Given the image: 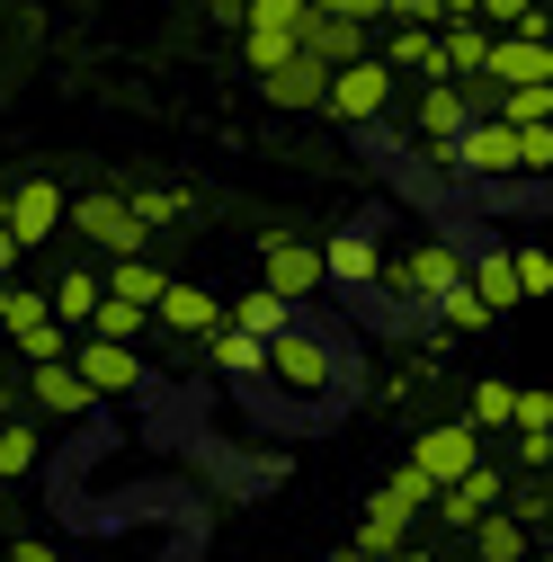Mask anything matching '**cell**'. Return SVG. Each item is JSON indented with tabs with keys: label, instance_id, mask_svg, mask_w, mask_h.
Segmentation results:
<instances>
[{
	"label": "cell",
	"instance_id": "4fadbf2b",
	"mask_svg": "<svg viewBox=\"0 0 553 562\" xmlns=\"http://www.w3.org/2000/svg\"><path fill=\"white\" fill-rule=\"evenodd\" d=\"M410 464H420L429 482H455V473L482 464V429H464V419H438V429L410 438Z\"/></svg>",
	"mask_w": 553,
	"mask_h": 562
},
{
	"label": "cell",
	"instance_id": "4316f807",
	"mask_svg": "<svg viewBox=\"0 0 553 562\" xmlns=\"http://www.w3.org/2000/svg\"><path fill=\"white\" fill-rule=\"evenodd\" d=\"M81 330H90V339H116V348H134V339L153 330V313H144V304H116V295H99V313H90Z\"/></svg>",
	"mask_w": 553,
	"mask_h": 562
},
{
	"label": "cell",
	"instance_id": "b9f144b4",
	"mask_svg": "<svg viewBox=\"0 0 553 562\" xmlns=\"http://www.w3.org/2000/svg\"><path fill=\"white\" fill-rule=\"evenodd\" d=\"M330 562H375V553H358V544H339V553H330Z\"/></svg>",
	"mask_w": 553,
	"mask_h": 562
},
{
	"label": "cell",
	"instance_id": "5b68a950",
	"mask_svg": "<svg viewBox=\"0 0 553 562\" xmlns=\"http://www.w3.org/2000/svg\"><path fill=\"white\" fill-rule=\"evenodd\" d=\"M259 286H268L276 304H304V295H321V241L259 233Z\"/></svg>",
	"mask_w": 553,
	"mask_h": 562
},
{
	"label": "cell",
	"instance_id": "74e56055",
	"mask_svg": "<svg viewBox=\"0 0 553 562\" xmlns=\"http://www.w3.org/2000/svg\"><path fill=\"white\" fill-rule=\"evenodd\" d=\"M10 562H63V553H54L45 536H19V553H10Z\"/></svg>",
	"mask_w": 553,
	"mask_h": 562
},
{
	"label": "cell",
	"instance_id": "836d02e7",
	"mask_svg": "<svg viewBox=\"0 0 553 562\" xmlns=\"http://www.w3.org/2000/svg\"><path fill=\"white\" fill-rule=\"evenodd\" d=\"M509 429H518V438H553V393H544V384L509 402Z\"/></svg>",
	"mask_w": 553,
	"mask_h": 562
},
{
	"label": "cell",
	"instance_id": "8d00e7d4",
	"mask_svg": "<svg viewBox=\"0 0 553 562\" xmlns=\"http://www.w3.org/2000/svg\"><path fill=\"white\" fill-rule=\"evenodd\" d=\"M313 19H349V27H375L384 19V0H304Z\"/></svg>",
	"mask_w": 553,
	"mask_h": 562
},
{
	"label": "cell",
	"instance_id": "4dcf8cb0",
	"mask_svg": "<svg viewBox=\"0 0 553 562\" xmlns=\"http://www.w3.org/2000/svg\"><path fill=\"white\" fill-rule=\"evenodd\" d=\"M429 322H438V330H447V339H473V330H492V313H482V304H473V295H464V286H447V295H438V304H429Z\"/></svg>",
	"mask_w": 553,
	"mask_h": 562
},
{
	"label": "cell",
	"instance_id": "83f0119b",
	"mask_svg": "<svg viewBox=\"0 0 553 562\" xmlns=\"http://www.w3.org/2000/svg\"><path fill=\"white\" fill-rule=\"evenodd\" d=\"M116 196H125V215L144 224V233H161V224L188 215V188H116Z\"/></svg>",
	"mask_w": 553,
	"mask_h": 562
},
{
	"label": "cell",
	"instance_id": "7c38bea8",
	"mask_svg": "<svg viewBox=\"0 0 553 562\" xmlns=\"http://www.w3.org/2000/svg\"><path fill=\"white\" fill-rule=\"evenodd\" d=\"M295 54H304V63H321V72H349V63H366V54H375V27L313 19V10H304V27H295Z\"/></svg>",
	"mask_w": 553,
	"mask_h": 562
},
{
	"label": "cell",
	"instance_id": "603a6c76",
	"mask_svg": "<svg viewBox=\"0 0 553 562\" xmlns=\"http://www.w3.org/2000/svg\"><path fill=\"white\" fill-rule=\"evenodd\" d=\"M464 536H473V562H518V553L535 544V536H527V527H518L509 509H492V518H473Z\"/></svg>",
	"mask_w": 553,
	"mask_h": 562
},
{
	"label": "cell",
	"instance_id": "cb8c5ba5",
	"mask_svg": "<svg viewBox=\"0 0 553 562\" xmlns=\"http://www.w3.org/2000/svg\"><path fill=\"white\" fill-rule=\"evenodd\" d=\"M45 313H54L63 330L90 322V313H99V268H63V277H54V295H45Z\"/></svg>",
	"mask_w": 553,
	"mask_h": 562
},
{
	"label": "cell",
	"instance_id": "ba28073f",
	"mask_svg": "<svg viewBox=\"0 0 553 562\" xmlns=\"http://www.w3.org/2000/svg\"><path fill=\"white\" fill-rule=\"evenodd\" d=\"M0 330L19 339L27 367H45V358H63V348H72V330H63V322L45 313V295H27V286H0Z\"/></svg>",
	"mask_w": 553,
	"mask_h": 562
},
{
	"label": "cell",
	"instance_id": "d4e9b609",
	"mask_svg": "<svg viewBox=\"0 0 553 562\" xmlns=\"http://www.w3.org/2000/svg\"><path fill=\"white\" fill-rule=\"evenodd\" d=\"M205 367L215 375H233V384H259V339H241V330H205Z\"/></svg>",
	"mask_w": 553,
	"mask_h": 562
},
{
	"label": "cell",
	"instance_id": "44dd1931",
	"mask_svg": "<svg viewBox=\"0 0 553 562\" xmlns=\"http://www.w3.org/2000/svg\"><path fill=\"white\" fill-rule=\"evenodd\" d=\"M482 54H492V27H473V19L438 27V81H473V72H482Z\"/></svg>",
	"mask_w": 553,
	"mask_h": 562
},
{
	"label": "cell",
	"instance_id": "484cf974",
	"mask_svg": "<svg viewBox=\"0 0 553 562\" xmlns=\"http://www.w3.org/2000/svg\"><path fill=\"white\" fill-rule=\"evenodd\" d=\"M509 402H518V384L482 375V384L464 393V429H482V438H492V429H509Z\"/></svg>",
	"mask_w": 553,
	"mask_h": 562
},
{
	"label": "cell",
	"instance_id": "7a4b0ae2",
	"mask_svg": "<svg viewBox=\"0 0 553 562\" xmlns=\"http://www.w3.org/2000/svg\"><path fill=\"white\" fill-rule=\"evenodd\" d=\"M447 286H464V250H455L447 233H429V241H410V250H384V286H375V304L429 313Z\"/></svg>",
	"mask_w": 553,
	"mask_h": 562
},
{
	"label": "cell",
	"instance_id": "9c48e42d",
	"mask_svg": "<svg viewBox=\"0 0 553 562\" xmlns=\"http://www.w3.org/2000/svg\"><path fill=\"white\" fill-rule=\"evenodd\" d=\"M500 491H509V473H500V464H492V456H482V464H473V473H455V482H438V501H429V518H438V527H455V536H464V527H473V518H492V509H500Z\"/></svg>",
	"mask_w": 553,
	"mask_h": 562
},
{
	"label": "cell",
	"instance_id": "f546056e",
	"mask_svg": "<svg viewBox=\"0 0 553 562\" xmlns=\"http://www.w3.org/2000/svg\"><path fill=\"white\" fill-rule=\"evenodd\" d=\"M384 501H393V509H410V518H429V501H438V482H429L420 464H410V456H402V464L384 473Z\"/></svg>",
	"mask_w": 553,
	"mask_h": 562
},
{
	"label": "cell",
	"instance_id": "e0dca14e",
	"mask_svg": "<svg viewBox=\"0 0 553 562\" xmlns=\"http://www.w3.org/2000/svg\"><path fill=\"white\" fill-rule=\"evenodd\" d=\"M375 63H384L393 81H438V27H393Z\"/></svg>",
	"mask_w": 553,
	"mask_h": 562
},
{
	"label": "cell",
	"instance_id": "5bb4252c",
	"mask_svg": "<svg viewBox=\"0 0 553 562\" xmlns=\"http://www.w3.org/2000/svg\"><path fill=\"white\" fill-rule=\"evenodd\" d=\"M464 125H473L464 90H455V81H420V99H410V144H420V153H438V144H455Z\"/></svg>",
	"mask_w": 553,
	"mask_h": 562
},
{
	"label": "cell",
	"instance_id": "e575fe53",
	"mask_svg": "<svg viewBox=\"0 0 553 562\" xmlns=\"http://www.w3.org/2000/svg\"><path fill=\"white\" fill-rule=\"evenodd\" d=\"M553 170V125H518V179H544Z\"/></svg>",
	"mask_w": 553,
	"mask_h": 562
},
{
	"label": "cell",
	"instance_id": "ffe728a7",
	"mask_svg": "<svg viewBox=\"0 0 553 562\" xmlns=\"http://www.w3.org/2000/svg\"><path fill=\"white\" fill-rule=\"evenodd\" d=\"M286 322H295V304H276L268 286H250V295H233V304H224V330H241V339H259V348L286 330Z\"/></svg>",
	"mask_w": 553,
	"mask_h": 562
},
{
	"label": "cell",
	"instance_id": "ac0fdd59",
	"mask_svg": "<svg viewBox=\"0 0 553 562\" xmlns=\"http://www.w3.org/2000/svg\"><path fill=\"white\" fill-rule=\"evenodd\" d=\"M321 90H330V72H321V63H304V54H286V63L259 81L268 108H321Z\"/></svg>",
	"mask_w": 553,
	"mask_h": 562
},
{
	"label": "cell",
	"instance_id": "7402d4cb",
	"mask_svg": "<svg viewBox=\"0 0 553 562\" xmlns=\"http://www.w3.org/2000/svg\"><path fill=\"white\" fill-rule=\"evenodd\" d=\"M410 527H420V518L393 509L384 491H375V501H366V527H358V553H375V562H384V553H402V544H410Z\"/></svg>",
	"mask_w": 553,
	"mask_h": 562
},
{
	"label": "cell",
	"instance_id": "f1b7e54d",
	"mask_svg": "<svg viewBox=\"0 0 553 562\" xmlns=\"http://www.w3.org/2000/svg\"><path fill=\"white\" fill-rule=\"evenodd\" d=\"M295 27H304V0H250V10H241V36H276V45H295Z\"/></svg>",
	"mask_w": 553,
	"mask_h": 562
},
{
	"label": "cell",
	"instance_id": "7bdbcfd3",
	"mask_svg": "<svg viewBox=\"0 0 553 562\" xmlns=\"http://www.w3.org/2000/svg\"><path fill=\"white\" fill-rule=\"evenodd\" d=\"M518 562H544V544H527V553H518Z\"/></svg>",
	"mask_w": 553,
	"mask_h": 562
},
{
	"label": "cell",
	"instance_id": "60d3db41",
	"mask_svg": "<svg viewBox=\"0 0 553 562\" xmlns=\"http://www.w3.org/2000/svg\"><path fill=\"white\" fill-rule=\"evenodd\" d=\"M384 562H438V553H420V544H402V553H384Z\"/></svg>",
	"mask_w": 553,
	"mask_h": 562
},
{
	"label": "cell",
	"instance_id": "f35d334b",
	"mask_svg": "<svg viewBox=\"0 0 553 562\" xmlns=\"http://www.w3.org/2000/svg\"><path fill=\"white\" fill-rule=\"evenodd\" d=\"M10 268H19V241H10V233H0V277H10Z\"/></svg>",
	"mask_w": 553,
	"mask_h": 562
},
{
	"label": "cell",
	"instance_id": "6da1fadb",
	"mask_svg": "<svg viewBox=\"0 0 553 562\" xmlns=\"http://www.w3.org/2000/svg\"><path fill=\"white\" fill-rule=\"evenodd\" d=\"M259 384H268V393H286L295 411H330L339 393H349V348H339L330 330H313V322L295 313L286 330L259 348Z\"/></svg>",
	"mask_w": 553,
	"mask_h": 562
},
{
	"label": "cell",
	"instance_id": "3957f363",
	"mask_svg": "<svg viewBox=\"0 0 553 562\" xmlns=\"http://www.w3.org/2000/svg\"><path fill=\"white\" fill-rule=\"evenodd\" d=\"M384 233L375 224H349V233H330L321 241V286H339V295H366L375 304V286H384Z\"/></svg>",
	"mask_w": 553,
	"mask_h": 562
},
{
	"label": "cell",
	"instance_id": "d6a6232c",
	"mask_svg": "<svg viewBox=\"0 0 553 562\" xmlns=\"http://www.w3.org/2000/svg\"><path fill=\"white\" fill-rule=\"evenodd\" d=\"M492 116H500V125H553V90H500Z\"/></svg>",
	"mask_w": 553,
	"mask_h": 562
},
{
	"label": "cell",
	"instance_id": "52a82bcc",
	"mask_svg": "<svg viewBox=\"0 0 553 562\" xmlns=\"http://www.w3.org/2000/svg\"><path fill=\"white\" fill-rule=\"evenodd\" d=\"M63 205H72V196H63L54 179H19L10 196H0V233H10L19 250H36V241L63 233Z\"/></svg>",
	"mask_w": 553,
	"mask_h": 562
},
{
	"label": "cell",
	"instance_id": "ab89813d",
	"mask_svg": "<svg viewBox=\"0 0 553 562\" xmlns=\"http://www.w3.org/2000/svg\"><path fill=\"white\" fill-rule=\"evenodd\" d=\"M241 10H250V0H215V19H233V27H241Z\"/></svg>",
	"mask_w": 553,
	"mask_h": 562
},
{
	"label": "cell",
	"instance_id": "ee69618b",
	"mask_svg": "<svg viewBox=\"0 0 553 562\" xmlns=\"http://www.w3.org/2000/svg\"><path fill=\"white\" fill-rule=\"evenodd\" d=\"M0 286H10V277H0Z\"/></svg>",
	"mask_w": 553,
	"mask_h": 562
},
{
	"label": "cell",
	"instance_id": "9a60e30c",
	"mask_svg": "<svg viewBox=\"0 0 553 562\" xmlns=\"http://www.w3.org/2000/svg\"><path fill=\"white\" fill-rule=\"evenodd\" d=\"M153 322H161L170 339H205V330H215V322H224V304H215V295H205V286H188V277H170V286L153 295Z\"/></svg>",
	"mask_w": 553,
	"mask_h": 562
},
{
	"label": "cell",
	"instance_id": "d6986e66",
	"mask_svg": "<svg viewBox=\"0 0 553 562\" xmlns=\"http://www.w3.org/2000/svg\"><path fill=\"white\" fill-rule=\"evenodd\" d=\"M27 393H36V411H45V419H81V411H90V384L63 367V358H45V367L27 375Z\"/></svg>",
	"mask_w": 553,
	"mask_h": 562
},
{
	"label": "cell",
	"instance_id": "1f68e13d",
	"mask_svg": "<svg viewBox=\"0 0 553 562\" xmlns=\"http://www.w3.org/2000/svg\"><path fill=\"white\" fill-rule=\"evenodd\" d=\"M509 277H518V304H544V286H553V259H544L535 241H518V250H509Z\"/></svg>",
	"mask_w": 553,
	"mask_h": 562
},
{
	"label": "cell",
	"instance_id": "d590c367",
	"mask_svg": "<svg viewBox=\"0 0 553 562\" xmlns=\"http://www.w3.org/2000/svg\"><path fill=\"white\" fill-rule=\"evenodd\" d=\"M36 464V429H19V419H0V473H27Z\"/></svg>",
	"mask_w": 553,
	"mask_h": 562
},
{
	"label": "cell",
	"instance_id": "8fae6325",
	"mask_svg": "<svg viewBox=\"0 0 553 562\" xmlns=\"http://www.w3.org/2000/svg\"><path fill=\"white\" fill-rule=\"evenodd\" d=\"M63 367L90 384V402H108V393H144V358H134V348H116V339H81V348H63Z\"/></svg>",
	"mask_w": 553,
	"mask_h": 562
},
{
	"label": "cell",
	"instance_id": "8992f818",
	"mask_svg": "<svg viewBox=\"0 0 553 562\" xmlns=\"http://www.w3.org/2000/svg\"><path fill=\"white\" fill-rule=\"evenodd\" d=\"M384 108H393V72L375 54L349 63V72H330V90H321V116H339V125H384Z\"/></svg>",
	"mask_w": 553,
	"mask_h": 562
},
{
	"label": "cell",
	"instance_id": "2e32d148",
	"mask_svg": "<svg viewBox=\"0 0 553 562\" xmlns=\"http://www.w3.org/2000/svg\"><path fill=\"white\" fill-rule=\"evenodd\" d=\"M170 286V268L153 259V250H134V259H108V277H99V295H116V304H144L153 313V295Z\"/></svg>",
	"mask_w": 553,
	"mask_h": 562
},
{
	"label": "cell",
	"instance_id": "30bf717a",
	"mask_svg": "<svg viewBox=\"0 0 553 562\" xmlns=\"http://www.w3.org/2000/svg\"><path fill=\"white\" fill-rule=\"evenodd\" d=\"M492 90H553V45L544 36H492V54H482V72Z\"/></svg>",
	"mask_w": 553,
	"mask_h": 562
},
{
	"label": "cell",
	"instance_id": "277c9868",
	"mask_svg": "<svg viewBox=\"0 0 553 562\" xmlns=\"http://www.w3.org/2000/svg\"><path fill=\"white\" fill-rule=\"evenodd\" d=\"M63 224H72L90 250H108V259H134V250H153V233L125 215V196H116V188H90V196H72V205H63Z\"/></svg>",
	"mask_w": 553,
	"mask_h": 562
}]
</instances>
